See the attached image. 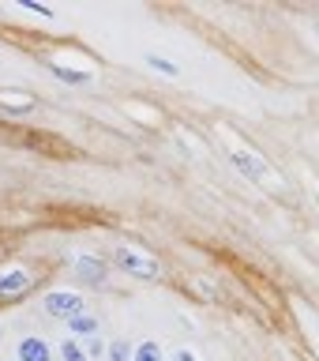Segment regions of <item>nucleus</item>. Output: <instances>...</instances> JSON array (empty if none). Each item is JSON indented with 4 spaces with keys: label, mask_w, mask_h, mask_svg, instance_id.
I'll return each mask as SVG.
<instances>
[{
    "label": "nucleus",
    "mask_w": 319,
    "mask_h": 361,
    "mask_svg": "<svg viewBox=\"0 0 319 361\" xmlns=\"http://www.w3.org/2000/svg\"><path fill=\"white\" fill-rule=\"evenodd\" d=\"M113 264H117L124 275H132L139 282H158V279H162V264H158L154 256L139 252V248H128V245L113 248Z\"/></svg>",
    "instance_id": "obj_1"
},
{
    "label": "nucleus",
    "mask_w": 319,
    "mask_h": 361,
    "mask_svg": "<svg viewBox=\"0 0 319 361\" xmlns=\"http://www.w3.org/2000/svg\"><path fill=\"white\" fill-rule=\"evenodd\" d=\"M42 309L49 320H75V316H83L87 312V301H83V293L79 290H49L42 298Z\"/></svg>",
    "instance_id": "obj_2"
},
{
    "label": "nucleus",
    "mask_w": 319,
    "mask_h": 361,
    "mask_svg": "<svg viewBox=\"0 0 319 361\" xmlns=\"http://www.w3.org/2000/svg\"><path fill=\"white\" fill-rule=\"evenodd\" d=\"M225 158H230V166H233L241 177H248V180H270V166H267L256 151H248V147H230V151H225Z\"/></svg>",
    "instance_id": "obj_3"
},
{
    "label": "nucleus",
    "mask_w": 319,
    "mask_h": 361,
    "mask_svg": "<svg viewBox=\"0 0 319 361\" xmlns=\"http://www.w3.org/2000/svg\"><path fill=\"white\" fill-rule=\"evenodd\" d=\"M30 286H34V271L30 267H23V264L0 267V301H15Z\"/></svg>",
    "instance_id": "obj_4"
},
{
    "label": "nucleus",
    "mask_w": 319,
    "mask_h": 361,
    "mask_svg": "<svg viewBox=\"0 0 319 361\" xmlns=\"http://www.w3.org/2000/svg\"><path fill=\"white\" fill-rule=\"evenodd\" d=\"M72 267H75V279L83 282V286H94V290H101V286L109 282V267H106V259L94 256V252H79Z\"/></svg>",
    "instance_id": "obj_5"
},
{
    "label": "nucleus",
    "mask_w": 319,
    "mask_h": 361,
    "mask_svg": "<svg viewBox=\"0 0 319 361\" xmlns=\"http://www.w3.org/2000/svg\"><path fill=\"white\" fill-rule=\"evenodd\" d=\"M53 357H56V350L38 335H23L15 346V361H53Z\"/></svg>",
    "instance_id": "obj_6"
},
{
    "label": "nucleus",
    "mask_w": 319,
    "mask_h": 361,
    "mask_svg": "<svg viewBox=\"0 0 319 361\" xmlns=\"http://www.w3.org/2000/svg\"><path fill=\"white\" fill-rule=\"evenodd\" d=\"M49 72L61 79V83H68V87H90L94 83V72H90V68H68L61 61H49Z\"/></svg>",
    "instance_id": "obj_7"
},
{
    "label": "nucleus",
    "mask_w": 319,
    "mask_h": 361,
    "mask_svg": "<svg viewBox=\"0 0 319 361\" xmlns=\"http://www.w3.org/2000/svg\"><path fill=\"white\" fill-rule=\"evenodd\" d=\"M68 331H72V338L83 343V338H94L101 331V320L94 312H83V316H75V320H68Z\"/></svg>",
    "instance_id": "obj_8"
},
{
    "label": "nucleus",
    "mask_w": 319,
    "mask_h": 361,
    "mask_svg": "<svg viewBox=\"0 0 319 361\" xmlns=\"http://www.w3.org/2000/svg\"><path fill=\"white\" fill-rule=\"evenodd\" d=\"M143 64L151 68V72L165 75V79H177V75H180V64H177V61H169V56H162V53H154V49H146V53H143Z\"/></svg>",
    "instance_id": "obj_9"
},
{
    "label": "nucleus",
    "mask_w": 319,
    "mask_h": 361,
    "mask_svg": "<svg viewBox=\"0 0 319 361\" xmlns=\"http://www.w3.org/2000/svg\"><path fill=\"white\" fill-rule=\"evenodd\" d=\"M56 361H90V354H87V346L79 343V338L68 335L64 343L56 346Z\"/></svg>",
    "instance_id": "obj_10"
},
{
    "label": "nucleus",
    "mask_w": 319,
    "mask_h": 361,
    "mask_svg": "<svg viewBox=\"0 0 319 361\" xmlns=\"http://www.w3.org/2000/svg\"><path fill=\"white\" fill-rule=\"evenodd\" d=\"M132 357H135V346L128 338H113L106 346V361H132Z\"/></svg>",
    "instance_id": "obj_11"
},
{
    "label": "nucleus",
    "mask_w": 319,
    "mask_h": 361,
    "mask_svg": "<svg viewBox=\"0 0 319 361\" xmlns=\"http://www.w3.org/2000/svg\"><path fill=\"white\" fill-rule=\"evenodd\" d=\"M132 361H165V354H162V346H158L154 338H143V343L135 346V357Z\"/></svg>",
    "instance_id": "obj_12"
},
{
    "label": "nucleus",
    "mask_w": 319,
    "mask_h": 361,
    "mask_svg": "<svg viewBox=\"0 0 319 361\" xmlns=\"http://www.w3.org/2000/svg\"><path fill=\"white\" fill-rule=\"evenodd\" d=\"M0 106H4L8 113H30L34 109V98H11V94L0 90Z\"/></svg>",
    "instance_id": "obj_13"
},
{
    "label": "nucleus",
    "mask_w": 319,
    "mask_h": 361,
    "mask_svg": "<svg viewBox=\"0 0 319 361\" xmlns=\"http://www.w3.org/2000/svg\"><path fill=\"white\" fill-rule=\"evenodd\" d=\"M15 4H19L23 11H30V16H38V19L56 23V11H53V8H45V4H34V0H15Z\"/></svg>",
    "instance_id": "obj_14"
},
{
    "label": "nucleus",
    "mask_w": 319,
    "mask_h": 361,
    "mask_svg": "<svg viewBox=\"0 0 319 361\" xmlns=\"http://www.w3.org/2000/svg\"><path fill=\"white\" fill-rule=\"evenodd\" d=\"M87 354L90 357H101V354H106V346H101V338L94 335V338H87Z\"/></svg>",
    "instance_id": "obj_15"
},
{
    "label": "nucleus",
    "mask_w": 319,
    "mask_h": 361,
    "mask_svg": "<svg viewBox=\"0 0 319 361\" xmlns=\"http://www.w3.org/2000/svg\"><path fill=\"white\" fill-rule=\"evenodd\" d=\"M173 361H199V354H196V350H177V354H173Z\"/></svg>",
    "instance_id": "obj_16"
},
{
    "label": "nucleus",
    "mask_w": 319,
    "mask_h": 361,
    "mask_svg": "<svg viewBox=\"0 0 319 361\" xmlns=\"http://www.w3.org/2000/svg\"><path fill=\"white\" fill-rule=\"evenodd\" d=\"M0 338H4V327H0Z\"/></svg>",
    "instance_id": "obj_17"
},
{
    "label": "nucleus",
    "mask_w": 319,
    "mask_h": 361,
    "mask_svg": "<svg viewBox=\"0 0 319 361\" xmlns=\"http://www.w3.org/2000/svg\"><path fill=\"white\" fill-rule=\"evenodd\" d=\"M0 64H4V61H0Z\"/></svg>",
    "instance_id": "obj_18"
}]
</instances>
